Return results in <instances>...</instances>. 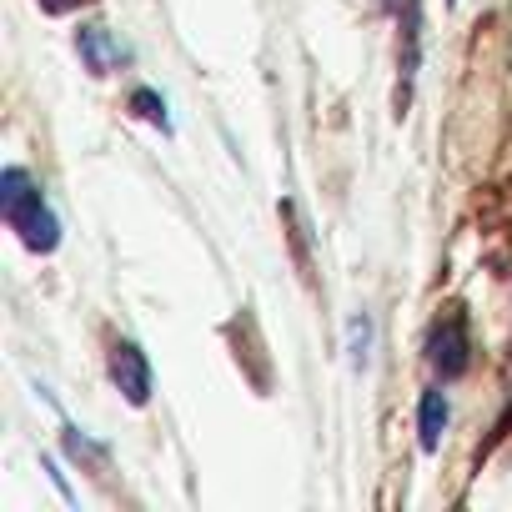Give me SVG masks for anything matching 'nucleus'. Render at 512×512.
I'll return each mask as SVG.
<instances>
[{
    "label": "nucleus",
    "mask_w": 512,
    "mask_h": 512,
    "mask_svg": "<svg viewBox=\"0 0 512 512\" xmlns=\"http://www.w3.org/2000/svg\"><path fill=\"white\" fill-rule=\"evenodd\" d=\"M367 332H372V327H367V317H362V322H352V362H357V367L367 362Z\"/></svg>",
    "instance_id": "7"
},
{
    "label": "nucleus",
    "mask_w": 512,
    "mask_h": 512,
    "mask_svg": "<svg viewBox=\"0 0 512 512\" xmlns=\"http://www.w3.org/2000/svg\"><path fill=\"white\" fill-rule=\"evenodd\" d=\"M0 211H6L11 231H21V241L31 251H56L61 221L51 216V206L41 201V191H36V181L26 171H6V176H0Z\"/></svg>",
    "instance_id": "1"
},
{
    "label": "nucleus",
    "mask_w": 512,
    "mask_h": 512,
    "mask_svg": "<svg viewBox=\"0 0 512 512\" xmlns=\"http://www.w3.org/2000/svg\"><path fill=\"white\" fill-rule=\"evenodd\" d=\"M111 382L121 387V397L131 407H146V397H151V367H146L141 347H131V342H116L111 347Z\"/></svg>",
    "instance_id": "3"
},
{
    "label": "nucleus",
    "mask_w": 512,
    "mask_h": 512,
    "mask_svg": "<svg viewBox=\"0 0 512 512\" xmlns=\"http://www.w3.org/2000/svg\"><path fill=\"white\" fill-rule=\"evenodd\" d=\"M427 362H432L437 377H462V372H467V327H462L457 312L432 327V337H427Z\"/></svg>",
    "instance_id": "2"
},
{
    "label": "nucleus",
    "mask_w": 512,
    "mask_h": 512,
    "mask_svg": "<svg viewBox=\"0 0 512 512\" xmlns=\"http://www.w3.org/2000/svg\"><path fill=\"white\" fill-rule=\"evenodd\" d=\"M131 106H136L151 126H161V131L171 126V121H166V106H161V96H156V91H136V96H131Z\"/></svg>",
    "instance_id": "6"
},
{
    "label": "nucleus",
    "mask_w": 512,
    "mask_h": 512,
    "mask_svg": "<svg viewBox=\"0 0 512 512\" xmlns=\"http://www.w3.org/2000/svg\"><path fill=\"white\" fill-rule=\"evenodd\" d=\"M442 427H447V397H442V392H422V407H417L422 452H437V447H442Z\"/></svg>",
    "instance_id": "4"
},
{
    "label": "nucleus",
    "mask_w": 512,
    "mask_h": 512,
    "mask_svg": "<svg viewBox=\"0 0 512 512\" xmlns=\"http://www.w3.org/2000/svg\"><path fill=\"white\" fill-rule=\"evenodd\" d=\"M81 6H91V0H41V11H51V16H66V11H81Z\"/></svg>",
    "instance_id": "8"
},
{
    "label": "nucleus",
    "mask_w": 512,
    "mask_h": 512,
    "mask_svg": "<svg viewBox=\"0 0 512 512\" xmlns=\"http://www.w3.org/2000/svg\"><path fill=\"white\" fill-rule=\"evenodd\" d=\"M76 46H81V56H86V66H91L96 76H106V71L116 66V56H121V51L111 46V36H106L101 26H86V31L76 36Z\"/></svg>",
    "instance_id": "5"
}]
</instances>
